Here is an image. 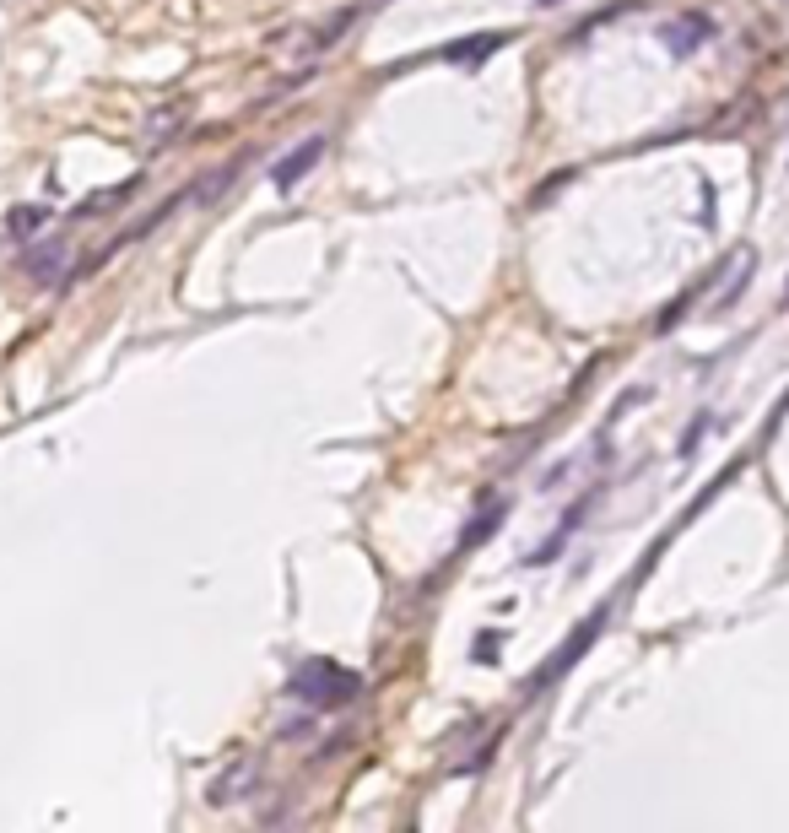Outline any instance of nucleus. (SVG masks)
Returning <instances> with one entry per match:
<instances>
[{
  "label": "nucleus",
  "mask_w": 789,
  "mask_h": 833,
  "mask_svg": "<svg viewBox=\"0 0 789 833\" xmlns=\"http://www.w3.org/2000/svg\"><path fill=\"white\" fill-rule=\"evenodd\" d=\"M287 693L303 698V704H314V709H341L363 693V682H357V671H341L336 660H309V666L292 671Z\"/></svg>",
  "instance_id": "f257e3e1"
},
{
  "label": "nucleus",
  "mask_w": 789,
  "mask_h": 833,
  "mask_svg": "<svg viewBox=\"0 0 789 833\" xmlns=\"http://www.w3.org/2000/svg\"><path fill=\"white\" fill-rule=\"evenodd\" d=\"M606 617H611V601H606V606H595V612L584 617V623L573 628V633H568L563 644H557L552 655H546V666L536 671V677H530V693H546V687H552L557 677H563V671H573V666H579V655H584V650H590V644L600 639V628H606Z\"/></svg>",
  "instance_id": "f03ea898"
},
{
  "label": "nucleus",
  "mask_w": 789,
  "mask_h": 833,
  "mask_svg": "<svg viewBox=\"0 0 789 833\" xmlns=\"http://www.w3.org/2000/svg\"><path fill=\"white\" fill-rule=\"evenodd\" d=\"M319 157H325V136H309V141H298V147L292 152H282L271 163V184L276 190H298V179L309 174V168L319 163Z\"/></svg>",
  "instance_id": "7ed1b4c3"
},
{
  "label": "nucleus",
  "mask_w": 789,
  "mask_h": 833,
  "mask_svg": "<svg viewBox=\"0 0 789 833\" xmlns=\"http://www.w3.org/2000/svg\"><path fill=\"white\" fill-rule=\"evenodd\" d=\"M660 38H665V49H671V55L687 60V55H698V44H708V38H714V17H698V11H687V17L665 22Z\"/></svg>",
  "instance_id": "20e7f679"
},
{
  "label": "nucleus",
  "mask_w": 789,
  "mask_h": 833,
  "mask_svg": "<svg viewBox=\"0 0 789 833\" xmlns=\"http://www.w3.org/2000/svg\"><path fill=\"white\" fill-rule=\"evenodd\" d=\"M249 785H254V769H249V763H233L227 774L211 779L206 801H211V806H233V801H244V796H249Z\"/></svg>",
  "instance_id": "39448f33"
},
{
  "label": "nucleus",
  "mask_w": 789,
  "mask_h": 833,
  "mask_svg": "<svg viewBox=\"0 0 789 833\" xmlns=\"http://www.w3.org/2000/svg\"><path fill=\"white\" fill-rule=\"evenodd\" d=\"M508 44V33H481V38H460V44H449L444 49V60H454V65H481L492 55V49H503Z\"/></svg>",
  "instance_id": "423d86ee"
},
{
  "label": "nucleus",
  "mask_w": 789,
  "mask_h": 833,
  "mask_svg": "<svg viewBox=\"0 0 789 833\" xmlns=\"http://www.w3.org/2000/svg\"><path fill=\"white\" fill-rule=\"evenodd\" d=\"M60 266H65V238H55V244H44V249H33V255H28V276H33L38 287L55 282Z\"/></svg>",
  "instance_id": "0eeeda50"
},
{
  "label": "nucleus",
  "mask_w": 789,
  "mask_h": 833,
  "mask_svg": "<svg viewBox=\"0 0 789 833\" xmlns=\"http://www.w3.org/2000/svg\"><path fill=\"white\" fill-rule=\"evenodd\" d=\"M38 228H49V206H11V217H6V238H33Z\"/></svg>",
  "instance_id": "6e6552de"
},
{
  "label": "nucleus",
  "mask_w": 789,
  "mask_h": 833,
  "mask_svg": "<svg viewBox=\"0 0 789 833\" xmlns=\"http://www.w3.org/2000/svg\"><path fill=\"white\" fill-rule=\"evenodd\" d=\"M136 190H141V174H136V179H125V184H119V190H109V195H87V201L76 206V217H98V211H114L119 201H130Z\"/></svg>",
  "instance_id": "1a4fd4ad"
},
{
  "label": "nucleus",
  "mask_w": 789,
  "mask_h": 833,
  "mask_svg": "<svg viewBox=\"0 0 789 833\" xmlns=\"http://www.w3.org/2000/svg\"><path fill=\"white\" fill-rule=\"evenodd\" d=\"M498 520H503V509H492L487 520H471V531H465V541H460V547H476V541H487V536H492V525H498Z\"/></svg>",
  "instance_id": "9d476101"
},
{
  "label": "nucleus",
  "mask_w": 789,
  "mask_h": 833,
  "mask_svg": "<svg viewBox=\"0 0 789 833\" xmlns=\"http://www.w3.org/2000/svg\"><path fill=\"white\" fill-rule=\"evenodd\" d=\"M498 644H503V633H487V639H476V660H487V666H492V655H498Z\"/></svg>",
  "instance_id": "9b49d317"
},
{
  "label": "nucleus",
  "mask_w": 789,
  "mask_h": 833,
  "mask_svg": "<svg viewBox=\"0 0 789 833\" xmlns=\"http://www.w3.org/2000/svg\"><path fill=\"white\" fill-rule=\"evenodd\" d=\"M541 6H563V0H541Z\"/></svg>",
  "instance_id": "f8f14e48"
}]
</instances>
